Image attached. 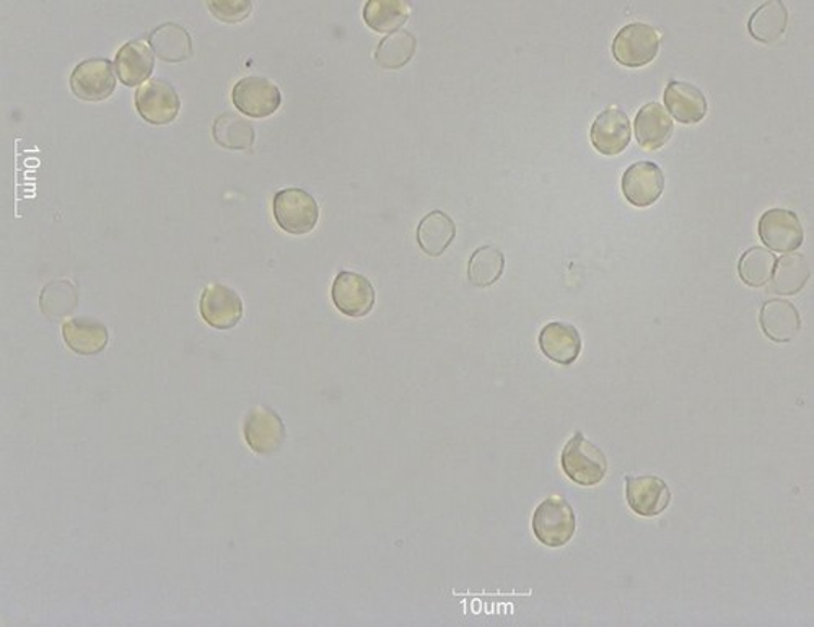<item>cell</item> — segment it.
I'll return each mask as SVG.
<instances>
[{
    "label": "cell",
    "instance_id": "obj_13",
    "mask_svg": "<svg viewBox=\"0 0 814 627\" xmlns=\"http://www.w3.org/2000/svg\"><path fill=\"white\" fill-rule=\"evenodd\" d=\"M199 307L203 321L215 330H232L243 318L242 297L223 284L206 287Z\"/></svg>",
    "mask_w": 814,
    "mask_h": 627
},
{
    "label": "cell",
    "instance_id": "obj_11",
    "mask_svg": "<svg viewBox=\"0 0 814 627\" xmlns=\"http://www.w3.org/2000/svg\"><path fill=\"white\" fill-rule=\"evenodd\" d=\"M626 499L640 517H656L671 504V491L658 476H633L626 479Z\"/></svg>",
    "mask_w": 814,
    "mask_h": 627
},
{
    "label": "cell",
    "instance_id": "obj_2",
    "mask_svg": "<svg viewBox=\"0 0 814 627\" xmlns=\"http://www.w3.org/2000/svg\"><path fill=\"white\" fill-rule=\"evenodd\" d=\"M533 531L544 546H566L577 531L572 505L564 497H547L541 502L534 511Z\"/></svg>",
    "mask_w": 814,
    "mask_h": 627
},
{
    "label": "cell",
    "instance_id": "obj_21",
    "mask_svg": "<svg viewBox=\"0 0 814 627\" xmlns=\"http://www.w3.org/2000/svg\"><path fill=\"white\" fill-rule=\"evenodd\" d=\"M156 67L152 49L143 41H130L118 51L116 71L127 87L143 84Z\"/></svg>",
    "mask_w": 814,
    "mask_h": 627
},
{
    "label": "cell",
    "instance_id": "obj_15",
    "mask_svg": "<svg viewBox=\"0 0 814 627\" xmlns=\"http://www.w3.org/2000/svg\"><path fill=\"white\" fill-rule=\"evenodd\" d=\"M666 111L681 124H698L707 116L708 103L701 88L689 82H669L665 90Z\"/></svg>",
    "mask_w": 814,
    "mask_h": 627
},
{
    "label": "cell",
    "instance_id": "obj_30",
    "mask_svg": "<svg viewBox=\"0 0 814 627\" xmlns=\"http://www.w3.org/2000/svg\"><path fill=\"white\" fill-rule=\"evenodd\" d=\"M207 7L215 19L225 23L243 22L252 10L249 0H210Z\"/></svg>",
    "mask_w": 814,
    "mask_h": 627
},
{
    "label": "cell",
    "instance_id": "obj_9",
    "mask_svg": "<svg viewBox=\"0 0 814 627\" xmlns=\"http://www.w3.org/2000/svg\"><path fill=\"white\" fill-rule=\"evenodd\" d=\"M136 107L147 123L165 126L178 116L182 101L173 85L162 78H156L136 91Z\"/></svg>",
    "mask_w": 814,
    "mask_h": 627
},
{
    "label": "cell",
    "instance_id": "obj_12",
    "mask_svg": "<svg viewBox=\"0 0 814 627\" xmlns=\"http://www.w3.org/2000/svg\"><path fill=\"white\" fill-rule=\"evenodd\" d=\"M665 192V175L653 162L633 163L622 176V193L636 208H649Z\"/></svg>",
    "mask_w": 814,
    "mask_h": 627
},
{
    "label": "cell",
    "instance_id": "obj_7",
    "mask_svg": "<svg viewBox=\"0 0 814 627\" xmlns=\"http://www.w3.org/2000/svg\"><path fill=\"white\" fill-rule=\"evenodd\" d=\"M334 305L341 314L349 318H363L375 307V288L366 275L343 271L334 279Z\"/></svg>",
    "mask_w": 814,
    "mask_h": 627
},
{
    "label": "cell",
    "instance_id": "obj_4",
    "mask_svg": "<svg viewBox=\"0 0 814 627\" xmlns=\"http://www.w3.org/2000/svg\"><path fill=\"white\" fill-rule=\"evenodd\" d=\"M659 33L646 23L624 26L613 41V56L624 67L650 64L658 56Z\"/></svg>",
    "mask_w": 814,
    "mask_h": 627
},
{
    "label": "cell",
    "instance_id": "obj_27",
    "mask_svg": "<svg viewBox=\"0 0 814 627\" xmlns=\"http://www.w3.org/2000/svg\"><path fill=\"white\" fill-rule=\"evenodd\" d=\"M213 139L223 149L246 150L255 144V127L235 113H223L213 123Z\"/></svg>",
    "mask_w": 814,
    "mask_h": 627
},
{
    "label": "cell",
    "instance_id": "obj_28",
    "mask_svg": "<svg viewBox=\"0 0 814 627\" xmlns=\"http://www.w3.org/2000/svg\"><path fill=\"white\" fill-rule=\"evenodd\" d=\"M416 36L406 29H399L380 42L375 52L377 64L386 71H398L410 62L416 54Z\"/></svg>",
    "mask_w": 814,
    "mask_h": 627
},
{
    "label": "cell",
    "instance_id": "obj_24",
    "mask_svg": "<svg viewBox=\"0 0 814 627\" xmlns=\"http://www.w3.org/2000/svg\"><path fill=\"white\" fill-rule=\"evenodd\" d=\"M150 45L163 61L182 62L193 54L192 36L176 23H165L153 29Z\"/></svg>",
    "mask_w": 814,
    "mask_h": 627
},
{
    "label": "cell",
    "instance_id": "obj_5",
    "mask_svg": "<svg viewBox=\"0 0 814 627\" xmlns=\"http://www.w3.org/2000/svg\"><path fill=\"white\" fill-rule=\"evenodd\" d=\"M233 103L246 116L261 120L281 108L282 94L278 85L264 77H245L233 87Z\"/></svg>",
    "mask_w": 814,
    "mask_h": 627
},
{
    "label": "cell",
    "instance_id": "obj_3",
    "mask_svg": "<svg viewBox=\"0 0 814 627\" xmlns=\"http://www.w3.org/2000/svg\"><path fill=\"white\" fill-rule=\"evenodd\" d=\"M274 219L284 232L305 235L317 226L320 208L310 193L300 188L282 189L274 196Z\"/></svg>",
    "mask_w": 814,
    "mask_h": 627
},
{
    "label": "cell",
    "instance_id": "obj_20",
    "mask_svg": "<svg viewBox=\"0 0 814 627\" xmlns=\"http://www.w3.org/2000/svg\"><path fill=\"white\" fill-rule=\"evenodd\" d=\"M456 236V225L448 213L432 210L420 220L417 226V243L425 255L439 258L452 245Z\"/></svg>",
    "mask_w": 814,
    "mask_h": 627
},
{
    "label": "cell",
    "instance_id": "obj_22",
    "mask_svg": "<svg viewBox=\"0 0 814 627\" xmlns=\"http://www.w3.org/2000/svg\"><path fill=\"white\" fill-rule=\"evenodd\" d=\"M789 26V12L780 0H770L754 10L748 29L756 41L773 45L786 35Z\"/></svg>",
    "mask_w": 814,
    "mask_h": 627
},
{
    "label": "cell",
    "instance_id": "obj_23",
    "mask_svg": "<svg viewBox=\"0 0 814 627\" xmlns=\"http://www.w3.org/2000/svg\"><path fill=\"white\" fill-rule=\"evenodd\" d=\"M812 275L809 259L800 253L777 259L773 272V291L780 295H797L803 291Z\"/></svg>",
    "mask_w": 814,
    "mask_h": 627
},
{
    "label": "cell",
    "instance_id": "obj_18",
    "mask_svg": "<svg viewBox=\"0 0 814 627\" xmlns=\"http://www.w3.org/2000/svg\"><path fill=\"white\" fill-rule=\"evenodd\" d=\"M62 336L69 349L78 356H95L108 346L110 333L101 321L94 318H72L62 324Z\"/></svg>",
    "mask_w": 814,
    "mask_h": 627
},
{
    "label": "cell",
    "instance_id": "obj_25",
    "mask_svg": "<svg viewBox=\"0 0 814 627\" xmlns=\"http://www.w3.org/2000/svg\"><path fill=\"white\" fill-rule=\"evenodd\" d=\"M504 271L505 256L497 246H481L469 258L468 279L474 287H491L502 278Z\"/></svg>",
    "mask_w": 814,
    "mask_h": 627
},
{
    "label": "cell",
    "instance_id": "obj_16",
    "mask_svg": "<svg viewBox=\"0 0 814 627\" xmlns=\"http://www.w3.org/2000/svg\"><path fill=\"white\" fill-rule=\"evenodd\" d=\"M540 347L553 362L564 367L572 366L582 353V337L572 324L554 321L541 331Z\"/></svg>",
    "mask_w": 814,
    "mask_h": 627
},
{
    "label": "cell",
    "instance_id": "obj_6",
    "mask_svg": "<svg viewBox=\"0 0 814 627\" xmlns=\"http://www.w3.org/2000/svg\"><path fill=\"white\" fill-rule=\"evenodd\" d=\"M243 435L252 452L258 455H272L285 442V426L281 416L269 406H256L246 415Z\"/></svg>",
    "mask_w": 814,
    "mask_h": 627
},
{
    "label": "cell",
    "instance_id": "obj_26",
    "mask_svg": "<svg viewBox=\"0 0 814 627\" xmlns=\"http://www.w3.org/2000/svg\"><path fill=\"white\" fill-rule=\"evenodd\" d=\"M409 16V3L403 0H372L363 7V20L377 33L395 32L405 25Z\"/></svg>",
    "mask_w": 814,
    "mask_h": 627
},
{
    "label": "cell",
    "instance_id": "obj_17",
    "mask_svg": "<svg viewBox=\"0 0 814 627\" xmlns=\"http://www.w3.org/2000/svg\"><path fill=\"white\" fill-rule=\"evenodd\" d=\"M761 328L774 343L786 344L795 340L802 330V318L795 305L782 298L767 300L761 308Z\"/></svg>",
    "mask_w": 814,
    "mask_h": 627
},
{
    "label": "cell",
    "instance_id": "obj_8",
    "mask_svg": "<svg viewBox=\"0 0 814 627\" xmlns=\"http://www.w3.org/2000/svg\"><path fill=\"white\" fill-rule=\"evenodd\" d=\"M75 97L84 101H103L116 88V75L110 59L95 58L81 62L71 75Z\"/></svg>",
    "mask_w": 814,
    "mask_h": 627
},
{
    "label": "cell",
    "instance_id": "obj_1",
    "mask_svg": "<svg viewBox=\"0 0 814 627\" xmlns=\"http://www.w3.org/2000/svg\"><path fill=\"white\" fill-rule=\"evenodd\" d=\"M560 465L574 482L585 488L600 484L608 472L605 453L587 440L580 430L564 446Z\"/></svg>",
    "mask_w": 814,
    "mask_h": 627
},
{
    "label": "cell",
    "instance_id": "obj_14",
    "mask_svg": "<svg viewBox=\"0 0 814 627\" xmlns=\"http://www.w3.org/2000/svg\"><path fill=\"white\" fill-rule=\"evenodd\" d=\"M590 137L600 153L617 156L627 149L632 137L629 118L619 108H608L596 116Z\"/></svg>",
    "mask_w": 814,
    "mask_h": 627
},
{
    "label": "cell",
    "instance_id": "obj_10",
    "mask_svg": "<svg viewBox=\"0 0 814 627\" xmlns=\"http://www.w3.org/2000/svg\"><path fill=\"white\" fill-rule=\"evenodd\" d=\"M757 232L764 245L777 253L795 251L805 239L799 216L787 209H770L764 212Z\"/></svg>",
    "mask_w": 814,
    "mask_h": 627
},
{
    "label": "cell",
    "instance_id": "obj_19",
    "mask_svg": "<svg viewBox=\"0 0 814 627\" xmlns=\"http://www.w3.org/2000/svg\"><path fill=\"white\" fill-rule=\"evenodd\" d=\"M675 124L665 107L652 101L642 107L636 118L637 143L643 149L658 150L671 139Z\"/></svg>",
    "mask_w": 814,
    "mask_h": 627
},
{
    "label": "cell",
    "instance_id": "obj_29",
    "mask_svg": "<svg viewBox=\"0 0 814 627\" xmlns=\"http://www.w3.org/2000/svg\"><path fill=\"white\" fill-rule=\"evenodd\" d=\"M776 262L777 258L773 251L754 246L741 256L738 262V274L741 281L750 287H764L773 278Z\"/></svg>",
    "mask_w": 814,
    "mask_h": 627
}]
</instances>
